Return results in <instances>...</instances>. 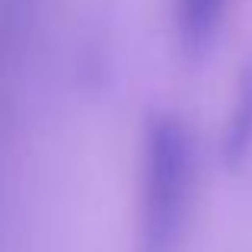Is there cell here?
Listing matches in <instances>:
<instances>
[{"label":"cell","mask_w":252,"mask_h":252,"mask_svg":"<svg viewBox=\"0 0 252 252\" xmlns=\"http://www.w3.org/2000/svg\"><path fill=\"white\" fill-rule=\"evenodd\" d=\"M141 169V252H179L191 204L195 147L176 115L147 122Z\"/></svg>","instance_id":"cell-1"},{"label":"cell","mask_w":252,"mask_h":252,"mask_svg":"<svg viewBox=\"0 0 252 252\" xmlns=\"http://www.w3.org/2000/svg\"><path fill=\"white\" fill-rule=\"evenodd\" d=\"M230 0H176V32L189 55H204L217 38Z\"/></svg>","instance_id":"cell-2"},{"label":"cell","mask_w":252,"mask_h":252,"mask_svg":"<svg viewBox=\"0 0 252 252\" xmlns=\"http://www.w3.org/2000/svg\"><path fill=\"white\" fill-rule=\"evenodd\" d=\"M252 147V67H243L240 90H236L233 109H230V125L223 137V154L230 166H240Z\"/></svg>","instance_id":"cell-3"}]
</instances>
